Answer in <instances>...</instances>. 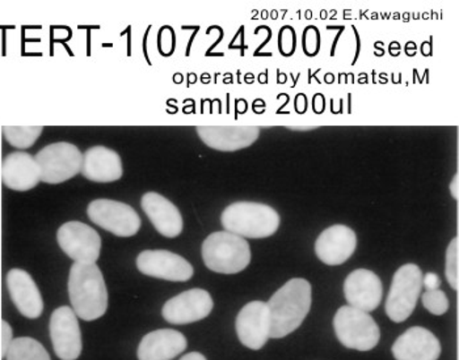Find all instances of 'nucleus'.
<instances>
[{"instance_id": "nucleus-21", "label": "nucleus", "mask_w": 459, "mask_h": 360, "mask_svg": "<svg viewBox=\"0 0 459 360\" xmlns=\"http://www.w3.org/2000/svg\"><path fill=\"white\" fill-rule=\"evenodd\" d=\"M81 173L93 183H115L123 177V160L113 150L103 146L92 147L84 152Z\"/></svg>"}, {"instance_id": "nucleus-29", "label": "nucleus", "mask_w": 459, "mask_h": 360, "mask_svg": "<svg viewBox=\"0 0 459 360\" xmlns=\"http://www.w3.org/2000/svg\"><path fill=\"white\" fill-rule=\"evenodd\" d=\"M180 360H206V358L200 353H189L184 356Z\"/></svg>"}, {"instance_id": "nucleus-9", "label": "nucleus", "mask_w": 459, "mask_h": 360, "mask_svg": "<svg viewBox=\"0 0 459 360\" xmlns=\"http://www.w3.org/2000/svg\"><path fill=\"white\" fill-rule=\"evenodd\" d=\"M62 251L76 263H96L101 253V237L89 224L65 223L56 232Z\"/></svg>"}, {"instance_id": "nucleus-32", "label": "nucleus", "mask_w": 459, "mask_h": 360, "mask_svg": "<svg viewBox=\"0 0 459 360\" xmlns=\"http://www.w3.org/2000/svg\"><path fill=\"white\" fill-rule=\"evenodd\" d=\"M0 134H2V127H0Z\"/></svg>"}, {"instance_id": "nucleus-31", "label": "nucleus", "mask_w": 459, "mask_h": 360, "mask_svg": "<svg viewBox=\"0 0 459 360\" xmlns=\"http://www.w3.org/2000/svg\"><path fill=\"white\" fill-rule=\"evenodd\" d=\"M290 130H296V132H307V130L318 129V126H290Z\"/></svg>"}, {"instance_id": "nucleus-15", "label": "nucleus", "mask_w": 459, "mask_h": 360, "mask_svg": "<svg viewBox=\"0 0 459 360\" xmlns=\"http://www.w3.org/2000/svg\"><path fill=\"white\" fill-rule=\"evenodd\" d=\"M382 287L378 275L367 269H357L348 275L344 282V295L351 307L369 312L381 304Z\"/></svg>"}, {"instance_id": "nucleus-2", "label": "nucleus", "mask_w": 459, "mask_h": 360, "mask_svg": "<svg viewBox=\"0 0 459 360\" xmlns=\"http://www.w3.org/2000/svg\"><path fill=\"white\" fill-rule=\"evenodd\" d=\"M69 296L76 316L95 321L106 314L108 290L96 263H74L69 275Z\"/></svg>"}, {"instance_id": "nucleus-13", "label": "nucleus", "mask_w": 459, "mask_h": 360, "mask_svg": "<svg viewBox=\"0 0 459 360\" xmlns=\"http://www.w3.org/2000/svg\"><path fill=\"white\" fill-rule=\"evenodd\" d=\"M237 333L239 341L251 348L260 350L271 334V316L264 302H251L242 308L237 317Z\"/></svg>"}, {"instance_id": "nucleus-19", "label": "nucleus", "mask_w": 459, "mask_h": 360, "mask_svg": "<svg viewBox=\"0 0 459 360\" xmlns=\"http://www.w3.org/2000/svg\"><path fill=\"white\" fill-rule=\"evenodd\" d=\"M0 177L8 189L15 192L32 190L41 181L36 159L28 152L22 151L5 156Z\"/></svg>"}, {"instance_id": "nucleus-16", "label": "nucleus", "mask_w": 459, "mask_h": 360, "mask_svg": "<svg viewBox=\"0 0 459 360\" xmlns=\"http://www.w3.org/2000/svg\"><path fill=\"white\" fill-rule=\"evenodd\" d=\"M195 130L206 146L223 152L247 149L260 135L257 126H198Z\"/></svg>"}, {"instance_id": "nucleus-5", "label": "nucleus", "mask_w": 459, "mask_h": 360, "mask_svg": "<svg viewBox=\"0 0 459 360\" xmlns=\"http://www.w3.org/2000/svg\"><path fill=\"white\" fill-rule=\"evenodd\" d=\"M333 328L337 339L352 350H373L381 339V331L373 317L351 305H344L336 312Z\"/></svg>"}, {"instance_id": "nucleus-26", "label": "nucleus", "mask_w": 459, "mask_h": 360, "mask_svg": "<svg viewBox=\"0 0 459 360\" xmlns=\"http://www.w3.org/2000/svg\"><path fill=\"white\" fill-rule=\"evenodd\" d=\"M421 302L428 312L435 314V316H441L446 313L449 309V300H447L446 294L440 290H427L421 297Z\"/></svg>"}, {"instance_id": "nucleus-27", "label": "nucleus", "mask_w": 459, "mask_h": 360, "mask_svg": "<svg viewBox=\"0 0 459 360\" xmlns=\"http://www.w3.org/2000/svg\"><path fill=\"white\" fill-rule=\"evenodd\" d=\"M13 341V331L11 325L7 321L0 322V356L5 358L7 356L8 348Z\"/></svg>"}, {"instance_id": "nucleus-10", "label": "nucleus", "mask_w": 459, "mask_h": 360, "mask_svg": "<svg viewBox=\"0 0 459 360\" xmlns=\"http://www.w3.org/2000/svg\"><path fill=\"white\" fill-rule=\"evenodd\" d=\"M50 339L54 351L61 360H76L82 354V331L75 312L59 307L50 317Z\"/></svg>"}, {"instance_id": "nucleus-1", "label": "nucleus", "mask_w": 459, "mask_h": 360, "mask_svg": "<svg viewBox=\"0 0 459 360\" xmlns=\"http://www.w3.org/2000/svg\"><path fill=\"white\" fill-rule=\"evenodd\" d=\"M271 316L269 339H283L302 324L311 308V285L303 278H294L266 303Z\"/></svg>"}, {"instance_id": "nucleus-14", "label": "nucleus", "mask_w": 459, "mask_h": 360, "mask_svg": "<svg viewBox=\"0 0 459 360\" xmlns=\"http://www.w3.org/2000/svg\"><path fill=\"white\" fill-rule=\"evenodd\" d=\"M357 248V235L344 224L323 231L316 243V253L325 265L337 266L350 260Z\"/></svg>"}, {"instance_id": "nucleus-33", "label": "nucleus", "mask_w": 459, "mask_h": 360, "mask_svg": "<svg viewBox=\"0 0 459 360\" xmlns=\"http://www.w3.org/2000/svg\"><path fill=\"white\" fill-rule=\"evenodd\" d=\"M0 180H2V177H0Z\"/></svg>"}, {"instance_id": "nucleus-8", "label": "nucleus", "mask_w": 459, "mask_h": 360, "mask_svg": "<svg viewBox=\"0 0 459 360\" xmlns=\"http://www.w3.org/2000/svg\"><path fill=\"white\" fill-rule=\"evenodd\" d=\"M87 214L91 222L118 237H132L141 229V218L132 206L112 200L91 202Z\"/></svg>"}, {"instance_id": "nucleus-17", "label": "nucleus", "mask_w": 459, "mask_h": 360, "mask_svg": "<svg viewBox=\"0 0 459 360\" xmlns=\"http://www.w3.org/2000/svg\"><path fill=\"white\" fill-rule=\"evenodd\" d=\"M393 356L396 360H437L441 343L432 331L413 326L394 343Z\"/></svg>"}, {"instance_id": "nucleus-22", "label": "nucleus", "mask_w": 459, "mask_h": 360, "mask_svg": "<svg viewBox=\"0 0 459 360\" xmlns=\"http://www.w3.org/2000/svg\"><path fill=\"white\" fill-rule=\"evenodd\" d=\"M186 339L174 329H160L143 337L138 347L140 360H171L186 348Z\"/></svg>"}, {"instance_id": "nucleus-18", "label": "nucleus", "mask_w": 459, "mask_h": 360, "mask_svg": "<svg viewBox=\"0 0 459 360\" xmlns=\"http://www.w3.org/2000/svg\"><path fill=\"white\" fill-rule=\"evenodd\" d=\"M142 209L152 220L161 236L174 239L183 232L184 222L180 211L171 201L158 193H146L142 197Z\"/></svg>"}, {"instance_id": "nucleus-11", "label": "nucleus", "mask_w": 459, "mask_h": 360, "mask_svg": "<svg viewBox=\"0 0 459 360\" xmlns=\"http://www.w3.org/2000/svg\"><path fill=\"white\" fill-rule=\"evenodd\" d=\"M212 307L211 294L203 288H194L169 299L161 309V314L169 324L186 325L206 319Z\"/></svg>"}, {"instance_id": "nucleus-3", "label": "nucleus", "mask_w": 459, "mask_h": 360, "mask_svg": "<svg viewBox=\"0 0 459 360\" xmlns=\"http://www.w3.org/2000/svg\"><path fill=\"white\" fill-rule=\"evenodd\" d=\"M230 234L248 239L273 236L280 227V215L273 207L257 202H235L226 207L221 217Z\"/></svg>"}, {"instance_id": "nucleus-25", "label": "nucleus", "mask_w": 459, "mask_h": 360, "mask_svg": "<svg viewBox=\"0 0 459 360\" xmlns=\"http://www.w3.org/2000/svg\"><path fill=\"white\" fill-rule=\"evenodd\" d=\"M447 283L453 290L458 291L459 287V239L455 237L450 241L446 251V266H445Z\"/></svg>"}, {"instance_id": "nucleus-24", "label": "nucleus", "mask_w": 459, "mask_h": 360, "mask_svg": "<svg viewBox=\"0 0 459 360\" xmlns=\"http://www.w3.org/2000/svg\"><path fill=\"white\" fill-rule=\"evenodd\" d=\"M42 126H4L2 129L5 141L19 150H28L41 135Z\"/></svg>"}, {"instance_id": "nucleus-20", "label": "nucleus", "mask_w": 459, "mask_h": 360, "mask_svg": "<svg viewBox=\"0 0 459 360\" xmlns=\"http://www.w3.org/2000/svg\"><path fill=\"white\" fill-rule=\"evenodd\" d=\"M7 287L13 304L27 319H39L44 311L41 292L35 280L22 269H13L7 274Z\"/></svg>"}, {"instance_id": "nucleus-7", "label": "nucleus", "mask_w": 459, "mask_h": 360, "mask_svg": "<svg viewBox=\"0 0 459 360\" xmlns=\"http://www.w3.org/2000/svg\"><path fill=\"white\" fill-rule=\"evenodd\" d=\"M42 183L62 184L82 171L83 154L67 141L49 144L36 155Z\"/></svg>"}, {"instance_id": "nucleus-30", "label": "nucleus", "mask_w": 459, "mask_h": 360, "mask_svg": "<svg viewBox=\"0 0 459 360\" xmlns=\"http://www.w3.org/2000/svg\"><path fill=\"white\" fill-rule=\"evenodd\" d=\"M459 184H458V175H455V181H453L452 185H450V190H452L453 197L455 198V200H458V189Z\"/></svg>"}, {"instance_id": "nucleus-4", "label": "nucleus", "mask_w": 459, "mask_h": 360, "mask_svg": "<svg viewBox=\"0 0 459 360\" xmlns=\"http://www.w3.org/2000/svg\"><path fill=\"white\" fill-rule=\"evenodd\" d=\"M251 257L247 240L228 231L214 232L203 244L204 262L214 273H240L247 268Z\"/></svg>"}, {"instance_id": "nucleus-28", "label": "nucleus", "mask_w": 459, "mask_h": 360, "mask_svg": "<svg viewBox=\"0 0 459 360\" xmlns=\"http://www.w3.org/2000/svg\"><path fill=\"white\" fill-rule=\"evenodd\" d=\"M423 286L427 290H438L441 287L440 277L435 273H428L423 277Z\"/></svg>"}, {"instance_id": "nucleus-23", "label": "nucleus", "mask_w": 459, "mask_h": 360, "mask_svg": "<svg viewBox=\"0 0 459 360\" xmlns=\"http://www.w3.org/2000/svg\"><path fill=\"white\" fill-rule=\"evenodd\" d=\"M5 360H52L44 346L30 337L13 339Z\"/></svg>"}, {"instance_id": "nucleus-12", "label": "nucleus", "mask_w": 459, "mask_h": 360, "mask_svg": "<svg viewBox=\"0 0 459 360\" xmlns=\"http://www.w3.org/2000/svg\"><path fill=\"white\" fill-rule=\"evenodd\" d=\"M137 268L147 277L171 282H186L194 277V266L169 251H144L137 257Z\"/></svg>"}, {"instance_id": "nucleus-6", "label": "nucleus", "mask_w": 459, "mask_h": 360, "mask_svg": "<svg viewBox=\"0 0 459 360\" xmlns=\"http://www.w3.org/2000/svg\"><path fill=\"white\" fill-rule=\"evenodd\" d=\"M423 288V273L415 263L396 270L386 300V314L391 321L403 322L415 311Z\"/></svg>"}]
</instances>
